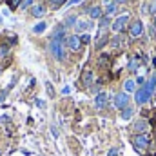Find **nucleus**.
<instances>
[{
	"label": "nucleus",
	"instance_id": "nucleus-23",
	"mask_svg": "<svg viewBox=\"0 0 156 156\" xmlns=\"http://www.w3.org/2000/svg\"><path fill=\"white\" fill-rule=\"evenodd\" d=\"M45 29H47V24H45V22L42 20V22H38V24H37V26L33 27V33H35V35H42V33H44Z\"/></svg>",
	"mask_w": 156,
	"mask_h": 156
},
{
	"label": "nucleus",
	"instance_id": "nucleus-34",
	"mask_svg": "<svg viewBox=\"0 0 156 156\" xmlns=\"http://www.w3.org/2000/svg\"><path fill=\"white\" fill-rule=\"evenodd\" d=\"M113 2H115V4H118V5H125L129 0H113Z\"/></svg>",
	"mask_w": 156,
	"mask_h": 156
},
{
	"label": "nucleus",
	"instance_id": "nucleus-36",
	"mask_svg": "<svg viewBox=\"0 0 156 156\" xmlns=\"http://www.w3.org/2000/svg\"><path fill=\"white\" fill-rule=\"evenodd\" d=\"M37 105H38V107H45V104H44L42 100H37Z\"/></svg>",
	"mask_w": 156,
	"mask_h": 156
},
{
	"label": "nucleus",
	"instance_id": "nucleus-13",
	"mask_svg": "<svg viewBox=\"0 0 156 156\" xmlns=\"http://www.w3.org/2000/svg\"><path fill=\"white\" fill-rule=\"evenodd\" d=\"M29 13H31V16H35V18H44L45 16V13H47V5L45 4H35L31 9H29Z\"/></svg>",
	"mask_w": 156,
	"mask_h": 156
},
{
	"label": "nucleus",
	"instance_id": "nucleus-19",
	"mask_svg": "<svg viewBox=\"0 0 156 156\" xmlns=\"http://www.w3.org/2000/svg\"><path fill=\"white\" fill-rule=\"evenodd\" d=\"M78 18H80L78 15H67V16L64 18V22H62V24H64V26H66L67 29H71V27H75V26H76Z\"/></svg>",
	"mask_w": 156,
	"mask_h": 156
},
{
	"label": "nucleus",
	"instance_id": "nucleus-7",
	"mask_svg": "<svg viewBox=\"0 0 156 156\" xmlns=\"http://www.w3.org/2000/svg\"><path fill=\"white\" fill-rule=\"evenodd\" d=\"M64 45H66V49H69V51H73V53H78L80 49H82V42H80V37L78 35H67L66 40H64Z\"/></svg>",
	"mask_w": 156,
	"mask_h": 156
},
{
	"label": "nucleus",
	"instance_id": "nucleus-22",
	"mask_svg": "<svg viewBox=\"0 0 156 156\" xmlns=\"http://www.w3.org/2000/svg\"><path fill=\"white\" fill-rule=\"evenodd\" d=\"M145 87H147L151 93H154V89H156V73H154V75H151V78H147Z\"/></svg>",
	"mask_w": 156,
	"mask_h": 156
},
{
	"label": "nucleus",
	"instance_id": "nucleus-4",
	"mask_svg": "<svg viewBox=\"0 0 156 156\" xmlns=\"http://www.w3.org/2000/svg\"><path fill=\"white\" fill-rule=\"evenodd\" d=\"M127 105H131V94H127V93H123V91L116 93L115 98H113V107L118 109V111H122V109H125Z\"/></svg>",
	"mask_w": 156,
	"mask_h": 156
},
{
	"label": "nucleus",
	"instance_id": "nucleus-32",
	"mask_svg": "<svg viewBox=\"0 0 156 156\" xmlns=\"http://www.w3.org/2000/svg\"><path fill=\"white\" fill-rule=\"evenodd\" d=\"M80 2H82V0H69V2L66 4V5H67V7H73V5H78Z\"/></svg>",
	"mask_w": 156,
	"mask_h": 156
},
{
	"label": "nucleus",
	"instance_id": "nucleus-11",
	"mask_svg": "<svg viewBox=\"0 0 156 156\" xmlns=\"http://www.w3.org/2000/svg\"><path fill=\"white\" fill-rule=\"evenodd\" d=\"M67 31H69V29H67V27H66L64 24H58V26L55 27V31H53L51 38H53V40H60V42H64V40H66V37L69 35Z\"/></svg>",
	"mask_w": 156,
	"mask_h": 156
},
{
	"label": "nucleus",
	"instance_id": "nucleus-37",
	"mask_svg": "<svg viewBox=\"0 0 156 156\" xmlns=\"http://www.w3.org/2000/svg\"><path fill=\"white\" fill-rule=\"evenodd\" d=\"M62 94H69V87H64L62 89Z\"/></svg>",
	"mask_w": 156,
	"mask_h": 156
},
{
	"label": "nucleus",
	"instance_id": "nucleus-25",
	"mask_svg": "<svg viewBox=\"0 0 156 156\" xmlns=\"http://www.w3.org/2000/svg\"><path fill=\"white\" fill-rule=\"evenodd\" d=\"M7 2V7H9V11H15V9H18L20 7V4H22V0H5Z\"/></svg>",
	"mask_w": 156,
	"mask_h": 156
},
{
	"label": "nucleus",
	"instance_id": "nucleus-31",
	"mask_svg": "<svg viewBox=\"0 0 156 156\" xmlns=\"http://www.w3.org/2000/svg\"><path fill=\"white\" fill-rule=\"evenodd\" d=\"M145 82H147V78L145 76H136V85H138V87L145 85Z\"/></svg>",
	"mask_w": 156,
	"mask_h": 156
},
{
	"label": "nucleus",
	"instance_id": "nucleus-3",
	"mask_svg": "<svg viewBox=\"0 0 156 156\" xmlns=\"http://www.w3.org/2000/svg\"><path fill=\"white\" fill-rule=\"evenodd\" d=\"M151 96H153V93H151L145 85H142V87H138L136 93H134V104H136V105H145L147 102H151Z\"/></svg>",
	"mask_w": 156,
	"mask_h": 156
},
{
	"label": "nucleus",
	"instance_id": "nucleus-15",
	"mask_svg": "<svg viewBox=\"0 0 156 156\" xmlns=\"http://www.w3.org/2000/svg\"><path fill=\"white\" fill-rule=\"evenodd\" d=\"M109 35H107V31H100L98 29V35H96V44H94V47L96 49H102L105 44H109Z\"/></svg>",
	"mask_w": 156,
	"mask_h": 156
},
{
	"label": "nucleus",
	"instance_id": "nucleus-20",
	"mask_svg": "<svg viewBox=\"0 0 156 156\" xmlns=\"http://www.w3.org/2000/svg\"><path fill=\"white\" fill-rule=\"evenodd\" d=\"M133 116H134V107H133V105H127L125 109L120 111V118H122V120H131Z\"/></svg>",
	"mask_w": 156,
	"mask_h": 156
},
{
	"label": "nucleus",
	"instance_id": "nucleus-33",
	"mask_svg": "<svg viewBox=\"0 0 156 156\" xmlns=\"http://www.w3.org/2000/svg\"><path fill=\"white\" fill-rule=\"evenodd\" d=\"M120 154V149H109V153H107V156H118Z\"/></svg>",
	"mask_w": 156,
	"mask_h": 156
},
{
	"label": "nucleus",
	"instance_id": "nucleus-27",
	"mask_svg": "<svg viewBox=\"0 0 156 156\" xmlns=\"http://www.w3.org/2000/svg\"><path fill=\"white\" fill-rule=\"evenodd\" d=\"M78 37H80L82 45H87V44L91 42V35H89V33H82V35H78Z\"/></svg>",
	"mask_w": 156,
	"mask_h": 156
},
{
	"label": "nucleus",
	"instance_id": "nucleus-2",
	"mask_svg": "<svg viewBox=\"0 0 156 156\" xmlns=\"http://www.w3.org/2000/svg\"><path fill=\"white\" fill-rule=\"evenodd\" d=\"M129 24H131V15L129 13H123V15H118L116 18L113 20V24H111V31L113 33H123L127 27H129Z\"/></svg>",
	"mask_w": 156,
	"mask_h": 156
},
{
	"label": "nucleus",
	"instance_id": "nucleus-24",
	"mask_svg": "<svg viewBox=\"0 0 156 156\" xmlns=\"http://www.w3.org/2000/svg\"><path fill=\"white\" fill-rule=\"evenodd\" d=\"M47 2H49V5H51L53 9H60V7H62V5H66L69 0H47Z\"/></svg>",
	"mask_w": 156,
	"mask_h": 156
},
{
	"label": "nucleus",
	"instance_id": "nucleus-30",
	"mask_svg": "<svg viewBox=\"0 0 156 156\" xmlns=\"http://www.w3.org/2000/svg\"><path fill=\"white\" fill-rule=\"evenodd\" d=\"M45 87H47V94L53 98L55 96V89H53V85H51V82H45Z\"/></svg>",
	"mask_w": 156,
	"mask_h": 156
},
{
	"label": "nucleus",
	"instance_id": "nucleus-9",
	"mask_svg": "<svg viewBox=\"0 0 156 156\" xmlns=\"http://www.w3.org/2000/svg\"><path fill=\"white\" fill-rule=\"evenodd\" d=\"M107 104H109V94H107L105 91H100V93L94 96V107L102 111V109L107 107Z\"/></svg>",
	"mask_w": 156,
	"mask_h": 156
},
{
	"label": "nucleus",
	"instance_id": "nucleus-10",
	"mask_svg": "<svg viewBox=\"0 0 156 156\" xmlns=\"http://www.w3.org/2000/svg\"><path fill=\"white\" fill-rule=\"evenodd\" d=\"M91 27H93V20H91V18H78L76 26H75V29H76L78 35H82V33H89Z\"/></svg>",
	"mask_w": 156,
	"mask_h": 156
},
{
	"label": "nucleus",
	"instance_id": "nucleus-29",
	"mask_svg": "<svg viewBox=\"0 0 156 156\" xmlns=\"http://www.w3.org/2000/svg\"><path fill=\"white\" fill-rule=\"evenodd\" d=\"M140 13H142V15H149V2H144V4H142Z\"/></svg>",
	"mask_w": 156,
	"mask_h": 156
},
{
	"label": "nucleus",
	"instance_id": "nucleus-18",
	"mask_svg": "<svg viewBox=\"0 0 156 156\" xmlns=\"http://www.w3.org/2000/svg\"><path fill=\"white\" fill-rule=\"evenodd\" d=\"M111 24H113V20H111V16H102L100 20H98V29L100 31H107L109 27H111Z\"/></svg>",
	"mask_w": 156,
	"mask_h": 156
},
{
	"label": "nucleus",
	"instance_id": "nucleus-12",
	"mask_svg": "<svg viewBox=\"0 0 156 156\" xmlns=\"http://www.w3.org/2000/svg\"><path fill=\"white\" fill-rule=\"evenodd\" d=\"M133 129H134L136 134H147V131H149V122L144 120V118H138V120L134 122Z\"/></svg>",
	"mask_w": 156,
	"mask_h": 156
},
{
	"label": "nucleus",
	"instance_id": "nucleus-35",
	"mask_svg": "<svg viewBox=\"0 0 156 156\" xmlns=\"http://www.w3.org/2000/svg\"><path fill=\"white\" fill-rule=\"evenodd\" d=\"M5 96H7V89H5V91H2V93H0V102H4V98H5Z\"/></svg>",
	"mask_w": 156,
	"mask_h": 156
},
{
	"label": "nucleus",
	"instance_id": "nucleus-8",
	"mask_svg": "<svg viewBox=\"0 0 156 156\" xmlns=\"http://www.w3.org/2000/svg\"><path fill=\"white\" fill-rule=\"evenodd\" d=\"M85 15H87L91 20H100V18L104 16V7H102L100 4H93V5H89V7L85 9Z\"/></svg>",
	"mask_w": 156,
	"mask_h": 156
},
{
	"label": "nucleus",
	"instance_id": "nucleus-6",
	"mask_svg": "<svg viewBox=\"0 0 156 156\" xmlns=\"http://www.w3.org/2000/svg\"><path fill=\"white\" fill-rule=\"evenodd\" d=\"M133 145L136 151H145L151 145V138L149 134H134L133 136Z\"/></svg>",
	"mask_w": 156,
	"mask_h": 156
},
{
	"label": "nucleus",
	"instance_id": "nucleus-16",
	"mask_svg": "<svg viewBox=\"0 0 156 156\" xmlns=\"http://www.w3.org/2000/svg\"><path fill=\"white\" fill-rule=\"evenodd\" d=\"M118 9H120V5L115 4V2H109L107 5H104V15L105 16H115L118 13Z\"/></svg>",
	"mask_w": 156,
	"mask_h": 156
},
{
	"label": "nucleus",
	"instance_id": "nucleus-5",
	"mask_svg": "<svg viewBox=\"0 0 156 156\" xmlns=\"http://www.w3.org/2000/svg\"><path fill=\"white\" fill-rule=\"evenodd\" d=\"M127 31H129V37H131V38H140V37L144 35V22H142L140 18L131 20V24H129Z\"/></svg>",
	"mask_w": 156,
	"mask_h": 156
},
{
	"label": "nucleus",
	"instance_id": "nucleus-26",
	"mask_svg": "<svg viewBox=\"0 0 156 156\" xmlns=\"http://www.w3.org/2000/svg\"><path fill=\"white\" fill-rule=\"evenodd\" d=\"M35 5V0H22V4H20V9H31Z\"/></svg>",
	"mask_w": 156,
	"mask_h": 156
},
{
	"label": "nucleus",
	"instance_id": "nucleus-28",
	"mask_svg": "<svg viewBox=\"0 0 156 156\" xmlns=\"http://www.w3.org/2000/svg\"><path fill=\"white\" fill-rule=\"evenodd\" d=\"M9 53V44H4V45H0V58L2 56H5Z\"/></svg>",
	"mask_w": 156,
	"mask_h": 156
},
{
	"label": "nucleus",
	"instance_id": "nucleus-14",
	"mask_svg": "<svg viewBox=\"0 0 156 156\" xmlns=\"http://www.w3.org/2000/svg\"><path fill=\"white\" fill-rule=\"evenodd\" d=\"M122 87H123V93H127V94H134L136 89H138L134 78H127V80H123V85H122Z\"/></svg>",
	"mask_w": 156,
	"mask_h": 156
},
{
	"label": "nucleus",
	"instance_id": "nucleus-17",
	"mask_svg": "<svg viewBox=\"0 0 156 156\" xmlns=\"http://www.w3.org/2000/svg\"><path fill=\"white\" fill-rule=\"evenodd\" d=\"M93 82H94V75H93V71H83V75H82V83H83V87H93Z\"/></svg>",
	"mask_w": 156,
	"mask_h": 156
},
{
	"label": "nucleus",
	"instance_id": "nucleus-1",
	"mask_svg": "<svg viewBox=\"0 0 156 156\" xmlns=\"http://www.w3.org/2000/svg\"><path fill=\"white\" fill-rule=\"evenodd\" d=\"M47 47H49V53H51V56L55 60H58V62H64L66 60V45H64V42L49 38Z\"/></svg>",
	"mask_w": 156,
	"mask_h": 156
},
{
	"label": "nucleus",
	"instance_id": "nucleus-21",
	"mask_svg": "<svg viewBox=\"0 0 156 156\" xmlns=\"http://www.w3.org/2000/svg\"><path fill=\"white\" fill-rule=\"evenodd\" d=\"M138 67H140V58H138V56H133V58L129 60L127 69H129L131 73H136V71H138Z\"/></svg>",
	"mask_w": 156,
	"mask_h": 156
}]
</instances>
